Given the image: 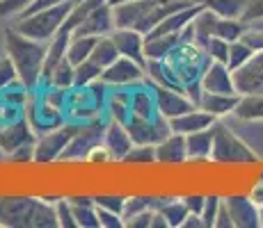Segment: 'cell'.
Here are the masks:
<instances>
[{"label": "cell", "instance_id": "1", "mask_svg": "<svg viewBox=\"0 0 263 228\" xmlns=\"http://www.w3.org/2000/svg\"><path fill=\"white\" fill-rule=\"evenodd\" d=\"M46 42H37L21 34L18 30L9 28L5 30V50L9 59L14 62V69L18 73V80L25 89H34L42 80L44 73V59H46Z\"/></svg>", "mask_w": 263, "mask_h": 228}, {"label": "cell", "instance_id": "2", "mask_svg": "<svg viewBox=\"0 0 263 228\" xmlns=\"http://www.w3.org/2000/svg\"><path fill=\"white\" fill-rule=\"evenodd\" d=\"M192 5V0H128L115 5V25L149 34L165 16Z\"/></svg>", "mask_w": 263, "mask_h": 228}, {"label": "cell", "instance_id": "3", "mask_svg": "<svg viewBox=\"0 0 263 228\" xmlns=\"http://www.w3.org/2000/svg\"><path fill=\"white\" fill-rule=\"evenodd\" d=\"M76 0H67L62 5H53V7L39 9V12L30 14V16L18 18V23L14 25V30H18L21 34L30 39H37V42H50L55 34L60 32V28L64 25L67 16L71 14Z\"/></svg>", "mask_w": 263, "mask_h": 228}, {"label": "cell", "instance_id": "4", "mask_svg": "<svg viewBox=\"0 0 263 228\" xmlns=\"http://www.w3.org/2000/svg\"><path fill=\"white\" fill-rule=\"evenodd\" d=\"M211 160H213L215 164H256V162H259V155H256L242 139H238L227 126L215 123Z\"/></svg>", "mask_w": 263, "mask_h": 228}, {"label": "cell", "instance_id": "5", "mask_svg": "<svg viewBox=\"0 0 263 228\" xmlns=\"http://www.w3.org/2000/svg\"><path fill=\"white\" fill-rule=\"evenodd\" d=\"M39 199L32 196H0V226L32 228V215Z\"/></svg>", "mask_w": 263, "mask_h": 228}, {"label": "cell", "instance_id": "6", "mask_svg": "<svg viewBox=\"0 0 263 228\" xmlns=\"http://www.w3.org/2000/svg\"><path fill=\"white\" fill-rule=\"evenodd\" d=\"M234 87L240 96L245 94H263V50L254 53L242 67L231 71Z\"/></svg>", "mask_w": 263, "mask_h": 228}, {"label": "cell", "instance_id": "7", "mask_svg": "<svg viewBox=\"0 0 263 228\" xmlns=\"http://www.w3.org/2000/svg\"><path fill=\"white\" fill-rule=\"evenodd\" d=\"M126 130H128L133 144H154V146L172 133L167 119L156 121V119H142V116H135V114H130Z\"/></svg>", "mask_w": 263, "mask_h": 228}, {"label": "cell", "instance_id": "8", "mask_svg": "<svg viewBox=\"0 0 263 228\" xmlns=\"http://www.w3.org/2000/svg\"><path fill=\"white\" fill-rule=\"evenodd\" d=\"M76 133H78V130L71 128V126H69V128H58L55 133H48L34 146V162H37V164H48V162L62 158L69 141L73 139Z\"/></svg>", "mask_w": 263, "mask_h": 228}, {"label": "cell", "instance_id": "9", "mask_svg": "<svg viewBox=\"0 0 263 228\" xmlns=\"http://www.w3.org/2000/svg\"><path fill=\"white\" fill-rule=\"evenodd\" d=\"M154 96H156V105H158V114L163 116V119H174V116L185 114L197 108L183 91L163 87V85H156Z\"/></svg>", "mask_w": 263, "mask_h": 228}, {"label": "cell", "instance_id": "10", "mask_svg": "<svg viewBox=\"0 0 263 228\" xmlns=\"http://www.w3.org/2000/svg\"><path fill=\"white\" fill-rule=\"evenodd\" d=\"M117 28L115 25V9L110 3L99 5L96 9L85 16V21L73 30V34H85V37H105L112 30Z\"/></svg>", "mask_w": 263, "mask_h": 228}, {"label": "cell", "instance_id": "11", "mask_svg": "<svg viewBox=\"0 0 263 228\" xmlns=\"http://www.w3.org/2000/svg\"><path fill=\"white\" fill-rule=\"evenodd\" d=\"M115 46H117L119 55L124 57L133 59L138 62L140 67L146 71V55H144V34L138 32V30H130V28H115L110 32Z\"/></svg>", "mask_w": 263, "mask_h": 228}, {"label": "cell", "instance_id": "12", "mask_svg": "<svg viewBox=\"0 0 263 228\" xmlns=\"http://www.w3.org/2000/svg\"><path fill=\"white\" fill-rule=\"evenodd\" d=\"M224 203L229 208L234 228H261L259 205L247 194H229V196H224Z\"/></svg>", "mask_w": 263, "mask_h": 228}, {"label": "cell", "instance_id": "13", "mask_svg": "<svg viewBox=\"0 0 263 228\" xmlns=\"http://www.w3.org/2000/svg\"><path fill=\"white\" fill-rule=\"evenodd\" d=\"M146 71L140 67L138 62H133V59L124 57V55H119L117 59H115L110 67L103 69V73H101V82L105 85H130V82H138V80H142V75Z\"/></svg>", "mask_w": 263, "mask_h": 228}, {"label": "cell", "instance_id": "14", "mask_svg": "<svg viewBox=\"0 0 263 228\" xmlns=\"http://www.w3.org/2000/svg\"><path fill=\"white\" fill-rule=\"evenodd\" d=\"M201 89L213 91V94H238L234 87V78L227 64L211 62L201 73Z\"/></svg>", "mask_w": 263, "mask_h": 228}, {"label": "cell", "instance_id": "15", "mask_svg": "<svg viewBox=\"0 0 263 228\" xmlns=\"http://www.w3.org/2000/svg\"><path fill=\"white\" fill-rule=\"evenodd\" d=\"M170 123V130L172 133H181V135H190V133H197V130H204V128H211V126L217 123V119L213 114H209L206 110L201 108H195L185 114H179L174 119H167Z\"/></svg>", "mask_w": 263, "mask_h": 228}, {"label": "cell", "instance_id": "16", "mask_svg": "<svg viewBox=\"0 0 263 228\" xmlns=\"http://www.w3.org/2000/svg\"><path fill=\"white\" fill-rule=\"evenodd\" d=\"M188 160V151H185V135L170 133L163 141L156 144V162L158 164H183Z\"/></svg>", "mask_w": 263, "mask_h": 228}, {"label": "cell", "instance_id": "17", "mask_svg": "<svg viewBox=\"0 0 263 228\" xmlns=\"http://www.w3.org/2000/svg\"><path fill=\"white\" fill-rule=\"evenodd\" d=\"M103 146L110 151L112 160H124L126 153L133 149V139H130L128 130H126V123L121 121H112L105 130V137H103Z\"/></svg>", "mask_w": 263, "mask_h": 228}, {"label": "cell", "instance_id": "18", "mask_svg": "<svg viewBox=\"0 0 263 228\" xmlns=\"http://www.w3.org/2000/svg\"><path fill=\"white\" fill-rule=\"evenodd\" d=\"M181 42H183V32L144 37V55L146 59H167V55H172V50L179 48Z\"/></svg>", "mask_w": 263, "mask_h": 228}, {"label": "cell", "instance_id": "19", "mask_svg": "<svg viewBox=\"0 0 263 228\" xmlns=\"http://www.w3.org/2000/svg\"><path fill=\"white\" fill-rule=\"evenodd\" d=\"M213 137H215V126L185 135V151H188V160H209L211 151H213Z\"/></svg>", "mask_w": 263, "mask_h": 228}, {"label": "cell", "instance_id": "20", "mask_svg": "<svg viewBox=\"0 0 263 228\" xmlns=\"http://www.w3.org/2000/svg\"><path fill=\"white\" fill-rule=\"evenodd\" d=\"M238 98H240V94H213V91H204L197 108L206 110V112L213 114L217 119V116H224V114H234Z\"/></svg>", "mask_w": 263, "mask_h": 228}, {"label": "cell", "instance_id": "21", "mask_svg": "<svg viewBox=\"0 0 263 228\" xmlns=\"http://www.w3.org/2000/svg\"><path fill=\"white\" fill-rule=\"evenodd\" d=\"M215 21H217V14L211 12L209 7H204L195 18H192V42L201 48H206V44L211 42L215 32Z\"/></svg>", "mask_w": 263, "mask_h": 228}, {"label": "cell", "instance_id": "22", "mask_svg": "<svg viewBox=\"0 0 263 228\" xmlns=\"http://www.w3.org/2000/svg\"><path fill=\"white\" fill-rule=\"evenodd\" d=\"M234 116H238L240 121H263V94L240 96Z\"/></svg>", "mask_w": 263, "mask_h": 228}, {"label": "cell", "instance_id": "23", "mask_svg": "<svg viewBox=\"0 0 263 228\" xmlns=\"http://www.w3.org/2000/svg\"><path fill=\"white\" fill-rule=\"evenodd\" d=\"M96 39H99V37L71 34V39H69V46H67V59L73 64V67H78L80 62L89 59V55H92V50H94V46H96Z\"/></svg>", "mask_w": 263, "mask_h": 228}, {"label": "cell", "instance_id": "24", "mask_svg": "<svg viewBox=\"0 0 263 228\" xmlns=\"http://www.w3.org/2000/svg\"><path fill=\"white\" fill-rule=\"evenodd\" d=\"M28 141H30V130H28V123H25V121L0 130V149H3L5 153H14L18 146L28 144Z\"/></svg>", "mask_w": 263, "mask_h": 228}, {"label": "cell", "instance_id": "25", "mask_svg": "<svg viewBox=\"0 0 263 228\" xmlns=\"http://www.w3.org/2000/svg\"><path fill=\"white\" fill-rule=\"evenodd\" d=\"M192 3L204 5L211 12H215L217 16H227V18H240L247 7L245 0H192Z\"/></svg>", "mask_w": 263, "mask_h": 228}, {"label": "cell", "instance_id": "26", "mask_svg": "<svg viewBox=\"0 0 263 228\" xmlns=\"http://www.w3.org/2000/svg\"><path fill=\"white\" fill-rule=\"evenodd\" d=\"M117 57H119V50H117V46H115V42H112V37H110V34L96 39V46H94L92 55H89V59H94L101 69H105V67H110V64H112Z\"/></svg>", "mask_w": 263, "mask_h": 228}, {"label": "cell", "instance_id": "27", "mask_svg": "<svg viewBox=\"0 0 263 228\" xmlns=\"http://www.w3.org/2000/svg\"><path fill=\"white\" fill-rule=\"evenodd\" d=\"M156 110H158V105H156V96L151 94V91H135L133 96H130V112L135 116H142V119H156Z\"/></svg>", "mask_w": 263, "mask_h": 228}, {"label": "cell", "instance_id": "28", "mask_svg": "<svg viewBox=\"0 0 263 228\" xmlns=\"http://www.w3.org/2000/svg\"><path fill=\"white\" fill-rule=\"evenodd\" d=\"M242 32H245V21H240V18L217 16L213 37H220V39H224V42L231 44V42H238L242 37Z\"/></svg>", "mask_w": 263, "mask_h": 228}, {"label": "cell", "instance_id": "29", "mask_svg": "<svg viewBox=\"0 0 263 228\" xmlns=\"http://www.w3.org/2000/svg\"><path fill=\"white\" fill-rule=\"evenodd\" d=\"M158 212L165 217V221L170 224V228H181L183 226V221H185V217L190 215V210H188V205L183 203V199L181 201H170V203L160 205Z\"/></svg>", "mask_w": 263, "mask_h": 228}, {"label": "cell", "instance_id": "30", "mask_svg": "<svg viewBox=\"0 0 263 228\" xmlns=\"http://www.w3.org/2000/svg\"><path fill=\"white\" fill-rule=\"evenodd\" d=\"M48 82L55 85V87H60V89L73 87V85H76V67H73L71 62H69L67 57H64L62 62H60L58 67L53 69V73H50Z\"/></svg>", "mask_w": 263, "mask_h": 228}, {"label": "cell", "instance_id": "31", "mask_svg": "<svg viewBox=\"0 0 263 228\" xmlns=\"http://www.w3.org/2000/svg\"><path fill=\"white\" fill-rule=\"evenodd\" d=\"M69 203H71V201H69ZM71 208H73V217H76L78 228H101L94 203H71Z\"/></svg>", "mask_w": 263, "mask_h": 228}, {"label": "cell", "instance_id": "32", "mask_svg": "<svg viewBox=\"0 0 263 228\" xmlns=\"http://www.w3.org/2000/svg\"><path fill=\"white\" fill-rule=\"evenodd\" d=\"M124 164H154L156 162V146L154 144H133V149L121 160Z\"/></svg>", "mask_w": 263, "mask_h": 228}, {"label": "cell", "instance_id": "33", "mask_svg": "<svg viewBox=\"0 0 263 228\" xmlns=\"http://www.w3.org/2000/svg\"><path fill=\"white\" fill-rule=\"evenodd\" d=\"M101 73H103V69L94 59H85V62H80L76 67V87H87L89 82L101 78Z\"/></svg>", "mask_w": 263, "mask_h": 228}, {"label": "cell", "instance_id": "34", "mask_svg": "<svg viewBox=\"0 0 263 228\" xmlns=\"http://www.w3.org/2000/svg\"><path fill=\"white\" fill-rule=\"evenodd\" d=\"M252 55H254V50H252L245 42H240V39L238 42H231L229 44V59H227V67H229V71H236L238 67H242Z\"/></svg>", "mask_w": 263, "mask_h": 228}, {"label": "cell", "instance_id": "35", "mask_svg": "<svg viewBox=\"0 0 263 228\" xmlns=\"http://www.w3.org/2000/svg\"><path fill=\"white\" fill-rule=\"evenodd\" d=\"M204 50L211 62L227 64V59H229V42H224V39H220V37H211V42L206 44Z\"/></svg>", "mask_w": 263, "mask_h": 228}, {"label": "cell", "instance_id": "36", "mask_svg": "<svg viewBox=\"0 0 263 228\" xmlns=\"http://www.w3.org/2000/svg\"><path fill=\"white\" fill-rule=\"evenodd\" d=\"M154 201H156V199H151V196H130V199H126V203H124V212H121L124 221L128 219V217L138 215V212L151 210V203H154Z\"/></svg>", "mask_w": 263, "mask_h": 228}, {"label": "cell", "instance_id": "37", "mask_svg": "<svg viewBox=\"0 0 263 228\" xmlns=\"http://www.w3.org/2000/svg\"><path fill=\"white\" fill-rule=\"evenodd\" d=\"M34 0H0V21L9 16H21Z\"/></svg>", "mask_w": 263, "mask_h": 228}, {"label": "cell", "instance_id": "38", "mask_svg": "<svg viewBox=\"0 0 263 228\" xmlns=\"http://www.w3.org/2000/svg\"><path fill=\"white\" fill-rule=\"evenodd\" d=\"M55 212H58L60 228H78L76 217H73V208H71V203H69V199H60L58 203H55Z\"/></svg>", "mask_w": 263, "mask_h": 228}, {"label": "cell", "instance_id": "39", "mask_svg": "<svg viewBox=\"0 0 263 228\" xmlns=\"http://www.w3.org/2000/svg\"><path fill=\"white\" fill-rule=\"evenodd\" d=\"M124 203H126V196H119V194H99V196H94V205L105 208V210H112V212H117V215L124 212Z\"/></svg>", "mask_w": 263, "mask_h": 228}, {"label": "cell", "instance_id": "40", "mask_svg": "<svg viewBox=\"0 0 263 228\" xmlns=\"http://www.w3.org/2000/svg\"><path fill=\"white\" fill-rule=\"evenodd\" d=\"M220 203H222V199H220L217 194L206 196L204 210H201V221H204V226H206V228L215 226V217H217V210H220Z\"/></svg>", "mask_w": 263, "mask_h": 228}, {"label": "cell", "instance_id": "41", "mask_svg": "<svg viewBox=\"0 0 263 228\" xmlns=\"http://www.w3.org/2000/svg\"><path fill=\"white\" fill-rule=\"evenodd\" d=\"M96 215H99L101 228H121L124 226V217L117 215V212H112V210H105V208L96 205Z\"/></svg>", "mask_w": 263, "mask_h": 228}, {"label": "cell", "instance_id": "42", "mask_svg": "<svg viewBox=\"0 0 263 228\" xmlns=\"http://www.w3.org/2000/svg\"><path fill=\"white\" fill-rule=\"evenodd\" d=\"M16 78H18V73H16V69H14V62L9 59V55L7 57H0V89L7 87V85Z\"/></svg>", "mask_w": 263, "mask_h": 228}, {"label": "cell", "instance_id": "43", "mask_svg": "<svg viewBox=\"0 0 263 228\" xmlns=\"http://www.w3.org/2000/svg\"><path fill=\"white\" fill-rule=\"evenodd\" d=\"M240 42H245L250 46L254 53H259L263 50V30H256V28H245V32H242Z\"/></svg>", "mask_w": 263, "mask_h": 228}, {"label": "cell", "instance_id": "44", "mask_svg": "<svg viewBox=\"0 0 263 228\" xmlns=\"http://www.w3.org/2000/svg\"><path fill=\"white\" fill-rule=\"evenodd\" d=\"M151 217H154V210L138 212V215L128 217V219L124 221V226H128V228H151Z\"/></svg>", "mask_w": 263, "mask_h": 228}, {"label": "cell", "instance_id": "45", "mask_svg": "<svg viewBox=\"0 0 263 228\" xmlns=\"http://www.w3.org/2000/svg\"><path fill=\"white\" fill-rule=\"evenodd\" d=\"M259 18H263V0H254L252 5H247L245 12H242L240 21H259Z\"/></svg>", "mask_w": 263, "mask_h": 228}, {"label": "cell", "instance_id": "46", "mask_svg": "<svg viewBox=\"0 0 263 228\" xmlns=\"http://www.w3.org/2000/svg\"><path fill=\"white\" fill-rule=\"evenodd\" d=\"M12 160L14 162H34V146L30 144V141L23 146H18V149L12 153Z\"/></svg>", "mask_w": 263, "mask_h": 228}, {"label": "cell", "instance_id": "47", "mask_svg": "<svg viewBox=\"0 0 263 228\" xmlns=\"http://www.w3.org/2000/svg\"><path fill=\"white\" fill-rule=\"evenodd\" d=\"M213 228H234V221H231V215H229V208H227L224 199L220 203V210H217V217H215V226Z\"/></svg>", "mask_w": 263, "mask_h": 228}, {"label": "cell", "instance_id": "48", "mask_svg": "<svg viewBox=\"0 0 263 228\" xmlns=\"http://www.w3.org/2000/svg\"><path fill=\"white\" fill-rule=\"evenodd\" d=\"M183 203L188 205L190 212H195V215H201V210H204V203H206V196H201V194H188V196H183Z\"/></svg>", "mask_w": 263, "mask_h": 228}, {"label": "cell", "instance_id": "49", "mask_svg": "<svg viewBox=\"0 0 263 228\" xmlns=\"http://www.w3.org/2000/svg\"><path fill=\"white\" fill-rule=\"evenodd\" d=\"M62 3H67V0H34L32 5H30L28 9L21 14L18 18H23V16H30V14H34V12H39V9H46V7H53V5H62Z\"/></svg>", "mask_w": 263, "mask_h": 228}, {"label": "cell", "instance_id": "50", "mask_svg": "<svg viewBox=\"0 0 263 228\" xmlns=\"http://www.w3.org/2000/svg\"><path fill=\"white\" fill-rule=\"evenodd\" d=\"M247 196H250V199L254 201L256 205H263V182H256V185L252 187V192H250Z\"/></svg>", "mask_w": 263, "mask_h": 228}, {"label": "cell", "instance_id": "51", "mask_svg": "<svg viewBox=\"0 0 263 228\" xmlns=\"http://www.w3.org/2000/svg\"><path fill=\"white\" fill-rule=\"evenodd\" d=\"M259 224L263 228V205H259Z\"/></svg>", "mask_w": 263, "mask_h": 228}, {"label": "cell", "instance_id": "52", "mask_svg": "<svg viewBox=\"0 0 263 228\" xmlns=\"http://www.w3.org/2000/svg\"><path fill=\"white\" fill-rule=\"evenodd\" d=\"M108 3H110V5H112V7H115V5H121V3H128V0H108Z\"/></svg>", "mask_w": 263, "mask_h": 228}]
</instances>
